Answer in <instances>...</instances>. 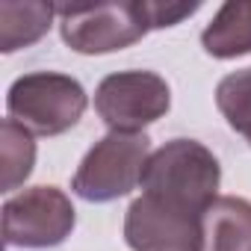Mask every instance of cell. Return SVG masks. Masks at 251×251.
I'll use <instances>...</instances> for the list:
<instances>
[{"label":"cell","instance_id":"obj_9","mask_svg":"<svg viewBox=\"0 0 251 251\" xmlns=\"http://www.w3.org/2000/svg\"><path fill=\"white\" fill-rule=\"evenodd\" d=\"M56 18L53 3L42 0H3L0 3V50L15 53L21 48L36 45L48 36L50 24Z\"/></svg>","mask_w":251,"mask_h":251},{"label":"cell","instance_id":"obj_8","mask_svg":"<svg viewBox=\"0 0 251 251\" xmlns=\"http://www.w3.org/2000/svg\"><path fill=\"white\" fill-rule=\"evenodd\" d=\"M201 251H251V201L219 195L201 222Z\"/></svg>","mask_w":251,"mask_h":251},{"label":"cell","instance_id":"obj_1","mask_svg":"<svg viewBox=\"0 0 251 251\" xmlns=\"http://www.w3.org/2000/svg\"><path fill=\"white\" fill-rule=\"evenodd\" d=\"M222 166L216 154L195 139H172L151 151L142 172V198L166 213L204 219L219 198Z\"/></svg>","mask_w":251,"mask_h":251},{"label":"cell","instance_id":"obj_11","mask_svg":"<svg viewBox=\"0 0 251 251\" xmlns=\"http://www.w3.org/2000/svg\"><path fill=\"white\" fill-rule=\"evenodd\" d=\"M0 157H3V192H12L33 175L36 166L33 133L12 118H6L0 127Z\"/></svg>","mask_w":251,"mask_h":251},{"label":"cell","instance_id":"obj_5","mask_svg":"<svg viewBox=\"0 0 251 251\" xmlns=\"http://www.w3.org/2000/svg\"><path fill=\"white\" fill-rule=\"evenodd\" d=\"M172 106L169 83L154 71H115L95 89V109L115 133H142Z\"/></svg>","mask_w":251,"mask_h":251},{"label":"cell","instance_id":"obj_12","mask_svg":"<svg viewBox=\"0 0 251 251\" xmlns=\"http://www.w3.org/2000/svg\"><path fill=\"white\" fill-rule=\"evenodd\" d=\"M216 106L230 124V130H236L251 148V68H239L219 80Z\"/></svg>","mask_w":251,"mask_h":251},{"label":"cell","instance_id":"obj_10","mask_svg":"<svg viewBox=\"0 0 251 251\" xmlns=\"http://www.w3.org/2000/svg\"><path fill=\"white\" fill-rule=\"evenodd\" d=\"M201 45L213 59H236L251 53V0L222 3L204 27Z\"/></svg>","mask_w":251,"mask_h":251},{"label":"cell","instance_id":"obj_7","mask_svg":"<svg viewBox=\"0 0 251 251\" xmlns=\"http://www.w3.org/2000/svg\"><path fill=\"white\" fill-rule=\"evenodd\" d=\"M201 222L166 213L139 195L124 213V242L133 251H201Z\"/></svg>","mask_w":251,"mask_h":251},{"label":"cell","instance_id":"obj_3","mask_svg":"<svg viewBox=\"0 0 251 251\" xmlns=\"http://www.w3.org/2000/svg\"><path fill=\"white\" fill-rule=\"evenodd\" d=\"M86 89L71 74L30 71L9 86L6 109L33 136H59L71 130L86 112Z\"/></svg>","mask_w":251,"mask_h":251},{"label":"cell","instance_id":"obj_13","mask_svg":"<svg viewBox=\"0 0 251 251\" xmlns=\"http://www.w3.org/2000/svg\"><path fill=\"white\" fill-rule=\"evenodd\" d=\"M201 9V3H154L148 0V15H151V27L163 30V27H175L183 18L195 15Z\"/></svg>","mask_w":251,"mask_h":251},{"label":"cell","instance_id":"obj_2","mask_svg":"<svg viewBox=\"0 0 251 251\" xmlns=\"http://www.w3.org/2000/svg\"><path fill=\"white\" fill-rule=\"evenodd\" d=\"M62 42L86 56L115 53L148 36V0H109V3H59Z\"/></svg>","mask_w":251,"mask_h":251},{"label":"cell","instance_id":"obj_6","mask_svg":"<svg viewBox=\"0 0 251 251\" xmlns=\"http://www.w3.org/2000/svg\"><path fill=\"white\" fill-rule=\"evenodd\" d=\"M74 225L77 210L56 186H30L3 204V239L9 248L62 245Z\"/></svg>","mask_w":251,"mask_h":251},{"label":"cell","instance_id":"obj_4","mask_svg":"<svg viewBox=\"0 0 251 251\" xmlns=\"http://www.w3.org/2000/svg\"><path fill=\"white\" fill-rule=\"evenodd\" d=\"M151 157V139L145 133H115L109 130L89 148L71 177L74 195L92 204H106L130 195L142 183V172Z\"/></svg>","mask_w":251,"mask_h":251}]
</instances>
